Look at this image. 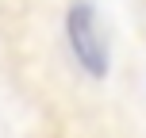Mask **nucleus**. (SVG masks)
Returning <instances> with one entry per match:
<instances>
[{
  "label": "nucleus",
  "instance_id": "1",
  "mask_svg": "<svg viewBox=\"0 0 146 138\" xmlns=\"http://www.w3.org/2000/svg\"><path fill=\"white\" fill-rule=\"evenodd\" d=\"M66 42L81 73H88L92 81H104L111 73V46H108V31L100 23L96 4L73 0L66 8Z\"/></svg>",
  "mask_w": 146,
  "mask_h": 138
}]
</instances>
